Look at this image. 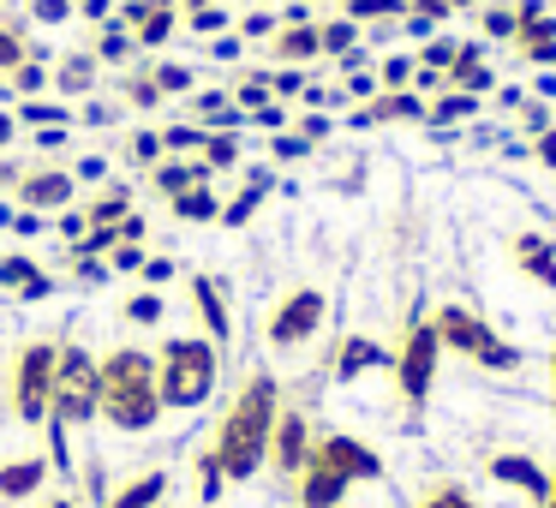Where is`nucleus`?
I'll return each mask as SVG.
<instances>
[{
    "mask_svg": "<svg viewBox=\"0 0 556 508\" xmlns=\"http://www.w3.org/2000/svg\"><path fill=\"white\" fill-rule=\"evenodd\" d=\"M281 419V383L269 371H252L240 383V395L228 401V412H222L216 436H210V455H216L222 479L245 484L257 467L269 460V431H276Z\"/></svg>",
    "mask_w": 556,
    "mask_h": 508,
    "instance_id": "f257e3e1",
    "label": "nucleus"
},
{
    "mask_svg": "<svg viewBox=\"0 0 556 508\" xmlns=\"http://www.w3.org/2000/svg\"><path fill=\"white\" fill-rule=\"evenodd\" d=\"M102 371V407L97 419H109L121 436H144L162 424V389H156V353L132 347V341H121V347H109L97 359Z\"/></svg>",
    "mask_w": 556,
    "mask_h": 508,
    "instance_id": "f03ea898",
    "label": "nucleus"
},
{
    "mask_svg": "<svg viewBox=\"0 0 556 508\" xmlns=\"http://www.w3.org/2000/svg\"><path fill=\"white\" fill-rule=\"evenodd\" d=\"M222 383V347L210 335H168L156 347V389L168 412H198Z\"/></svg>",
    "mask_w": 556,
    "mask_h": 508,
    "instance_id": "7ed1b4c3",
    "label": "nucleus"
},
{
    "mask_svg": "<svg viewBox=\"0 0 556 508\" xmlns=\"http://www.w3.org/2000/svg\"><path fill=\"white\" fill-rule=\"evenodd\" d=\"M97 407H102L97 353H90L85 341H61V353H54L49 424H61V431H85V424H97Z\"/></svg>",
    "mask_w": 556,
    "mask_h": 508,
    "instance_id": "20e7f679",
    "label": "nucleus"
},
{
    "mask_svg": "<svg viewBox=\"0 0 556 508\" xmlns=\"http://www.w3.org/2000/svg\"><path fill=\"white\" fill-rule=\"evenodd\" d=\"M54 341H25L7 371V407L18 424H49V395H54Z\"/></svg>",
    "mask_w": 556,
    "mask_h": 508,
    "instance_id": "39448f33",
    "label": "nucleus"
},
{
    "mask_svg": "<svg viewBox=\"0 0 556 508\" xmlns=\"http://www.w3.org/2000/svg\"><path fill=\"white\" fill-rule=\"evenodd\" d=\"M78 204V180L66 162H42V168H25L13 180V209H30V216L54 221L61 209Z\"/></svg>",
    "mask_w": 556,
    "mask_h": 508,
    "instance_id": "423d86ee",
    "label": "nucleus"
},
{
    "mask_svg": "<svg viewBox=\"0 0 556 508\" xmlns=\"http://www.w3.org/2000/svg\"><path fill=\"white\" fill-rule=\"evenodd\" d=\"M324 312H329V300L317 288H293L288 300L276 305V312H269V347L276 353H293V347H305V341L317 335V329H324Z\"/></svg>",
    "mask_w": 556,
    "mask_h": 508,
    "instance_id": "0eeeda50",
    "label": "nucleus"
},
{
    "mask_svg": "<svg viewBox=\"0 0 556 508\" xmlns=\"http://www.w3.org/2000/svg\"><path fill=\"white\" fill-rule=\"evenodd\" d=\"M431 329H437V341H443V347L467 353V359H479V365H515V347H503V341H496L472 312H460V305L437 312V323H431Z\"/></svg>",
    "mask_w": 556,
    "mask_h": 508,
    "instance_id": "6e6552de",
    "label": "nucleus"
},
{
    "mask_svg": "<svg viewBox=\"0 0 556 508\" xmlns=\"http://www.w3.org/2000/svg\"><path fill=\"white\" fill-rule=\"evenodd\" d=\"M437 329L431 323H413L407 341H401V359H395V377H401V395L419 407L425 395H431V377H437Z\"/></svg>",
    "mask_w": 556,
    "mask_h": 508,
    "instance_id": "1a4fd4ad",
    "label": "nucleus"
},
{
    "mask_svg": "<svg viewBox=\"0 0 556 508\" xmlns=\"http://www.w3.org/2000/svg\"><path fill=\"white\" fill-rule=\"evenodd\" d=\"M305 455H312V424H305V412L281 407L276 431H269V467H276L281 479H300Z\"/></svg>",
    "mask_w": 556,
    "mask_h": 508,
    "instance_id": "9d476101",
    "label": "nucleus"
},
{
    "mask_svg": "<svg viewBox=\"0 0 556 508\" xmlns=\"http://www.w3.org/2000/svg\"><path fill=\"white\" fill-rule=\"evenodd\" d=\"M54 479V460L49 455H13V460H0V503L13 508V503H30V496H42Z\"/></svg>",
    "mask_w": 556,
    "mask_h": 508,
    "instance_id": "9b49d317",
    "label": "nucleus"
},
{
    "mask_svg": "<svg viewBox=\"0 0 556 508\" xmlns=\"http://www.w3.org/2000/svg\"><path fill=\"white\" fill-rule=\"evenodd\" d=\"M97 85H102V61H97L90 49L61 54V61H54V73H49V97H61V102L97 97Z\"/></svg>",
    "mask_w": 556,
    "mask_h": 508,
    "instance_id": "f8f14e48",
    "label": "nucleus"
},
{
    "mask_svg": "<svg viewBox=\"0 0 556 508\" xmlns=\"http://www.w3.org/2000/svg\"><path fill=\"white\" fill-rule=\"evenodd\" d=\"M312 455H324V460H329V467H336L348 484L377 479V472H383V460H377L371 448L359 443V436H341V431H336V436H317V443H312Z\"/></svg>",
    "mask_w": 556,
    "mask_h": 508,
    "instance_id": "ddd939ff",
    "label": "nucleus"
},
{
    "mask_svg": "<svg viewBox=\"0 0 556 508\" xmlns=\"http://www.w3.org/2000/svg\"><path fill=\"white\" fill-rule=\"evenodd\" d=\"M0 288L13 293V300L37 305V300H49V293H54V276L37 264V257H25V252H7V257H0Z\"/></svg>",
    "mask_w": 556,
    "mask_h": 508,
    "instance_id": "4468645a",
    "label": "nucleus"
},
{
    "mask_svg": "<svg viewBox=\"0 0 556 508\" xmlns=\"http://www.w3.org/2000/svg\"><path fill=\"white\" fill-rule=\"evenodd\" d=\"M293 484H300V508H341V496H348V479H341L324 455H305V467Z\"/></svg>",
    "mask_w": 556,
    "mask_h": 508,
    "instance_id": "2eb2a0df",
    "label": "nucleus"
},
{
    "mask_svg": "<svg viewBox=\"0 0 556 508\" xmlns=\"http://www.w3.org/2000/svg\"><path fill=\"white\" fill-rule=\"evenodd\" d=\"M186 293H192V312H198V323H204V335L222 347V341L233 335V317H228V300H222L216 276H192V281H186Z\"/></svg>",
    "mask_w": 556,
    "mask_h": 508,
    "instance_id": "dca6fc26",
    "label": "nucleus"
},
{
    "mask_svg": "<svg viewBox=\"0 0 556 508\" xmlns=\"http://www.w3.org/2000/svg\"><path fill=\"white\" fill-rule=\"evenodd\" d=\"M162 503H168V472H162V467H144V472H132V479L114 484L102 508H162Z\"/></svg>",
    "mask_w": 556,
    "mask_h": 508,
    "instance_id": "f3484780",
    "label": "nucleus"
},
{
    "mask_svg": "<svg viewBox=\"0 0 556 508\" xmlns=\"http://www.w3.org/2000/svg\"><path fill=\"white\" fill-rule=\"evenodd\" d=\"M78 209L90 216V228H114V221H126L138 209V198L126 180H102V186H90V204H78Z\"/></svg>",
    "mask_w": 556,
    "mask_h": 508,
    "instance_id": "a211bd4d",
    "label": "nucleus"
},
{
    "mask_svg": "<svg viewBox=\"0 0 556 508\" xmlns=\"http://www.w3.org/2000/svg\"><path fill=\"white\" fill-rule=\"evenodd\" d=\"M49 73H54V61L42 49H30L25 61L13 66V73L0 78V97L7 102H25V97H49Z\"/></svg>",
    "mask_w": 556,
    "mask_h": 508,
    "instance_id": "6ab92c4d",
    "label": "nucleus"
},
{
    "mask_svg": "<svg viewBox=\"0 0 556 508\" xmlns=\"http://www.w3.org/2000/svg\"><path fill=\"white\" fill-rule=\"evenodd\" d=\"M186 114H192L204 132H240V126H245V114L233 109V97H222V90H198Z\"/></svg>",
    "mask_w": 556,
    "mask_h": 508,
    "instance_id": "aec40b11",
    "label": "nucleus"
},
{
    "mask_svg": "<svg viewBox=\"0 0 556 508\" xmlns=\"http://www.w3.org/2000/svg\"><path fill=\"white\" fill-rule=\"evenodd\" d=\"M210 180V168H204V162H198V156H162L156 162V168H150V186H156V192L162 198H174V192H192V186H204Z\"/></svg>",
    "mask_w": 556,
    "mask_h": 508,
    "instance_id": "412c9836",
    "label": "nucleus"
},
{
    "mask_svg": "<svg viewBox=\"0 0 556 508\" xmlns=\"http://www.w3.org/2000/svg\"><path fill=\"white\" fill-rule=\"evenodd\" d=\"M90 54H97L102 66H132L138 61V37L121 25V18H109V25L90 30Z\"/></svg>",
    "mask_w": 556,
    "mask_h": 508,
    "instance_id": "4be33fe9",
    "label": "nucleus"
},
{
    "mask_svg": "<svg viewBox=\"0 0 556 508\" xmlns=\"http://www.w3.org/2000/svg\"><path fill=\"white\" fill-rule=\"evenodd\" d=\"M13 120L18 126H78V109L73 102H61V97H25V102H13Z\"/></svg>",
    "mask_w": 556,
    "mask_h": 508,
    "instance_id": "5701e85b",
    "label": "nucleus"
},
{
    "mask_svg": "<svg viewBox=\"0 0 556 508\" xmlns=\"http://www.w3.org/2000/svg\"><path fill=\"white\" fill-rule=\"evenodd\" d=\"M317 54H324V37H317L312 18L276 30V61H317Z\"/></svg>",
    "mask_w": 556,
    "mask_h": 508,
    "instance_id": "b1692460",
    "label": "nucleus"
},
{
    "mask_svg": "<svg viewBox=\"0 0 556 508\" xmlns=\"http://www.w3.org/2000/svg\"><path fill=\"white\" fill-rule=\"evenodd\" d=\"M174 30H180V13H174V7H156V0H150V7H144V18L132 25L138 54H144V49H162V42H168Z\"/></svg>",
    "mask_w": 556,
    "mask_h": 508,
    "instance_id": "393cba45",
    "label": "nucleus"
},
{
    "mask_svg": "<svg viewBox=\"0 0 556 508\" xmlns=\"http://www.w3.org/2000/svg\"><path fill=\"white\" fill-rule=\"evenodd\" d=\"M168 209H174V221H222V198L210 192V180L192 186V192H174Z\"/></svg>",
    "mask_w": 556,
    "mask_h": 508,
    "instance_id": "a878e982",
    "label": "nucleus"
},
{
    "mask_svg": "<svg viewBox=\"0 0 556 508\" xmlns=\"http://www.w3.org/2000/svg\"><path fill=\"white\" fill-rule=\"evenodd\" d=\"M121 102H126V109H162V85H156V73H150V61L144 66H126Z\"/></svg>",
    "mask_w": 556,
    "mask_h": 508,
    "instance_id": "bb28decb",
    "label": "nucleus"
},
{
    "mask_svg": "<svg viewBox=\"0 0 556 508\" xmlns=\"http://www.w3.org/2000/svg\"><path fill=\"white\" fill-rule=\"evenodd\" d=\"M371 365H383V347H377V341H365V335L341 341V353H336V377H359V371H371Z\"/></svg>",
    "mask_w": 556,
    "mask_h": 508,
    "instance_id": "cd10ccee",
    "label": "nucleus"
},
{
    "mask_svg": "<svg viewBox=\"0 0 556 508\" xmlns=\"http://www.w3.org/2000/svg\"><path fill=\"white\" fill-rule=\"evenodd\" d=\"M198 162H204L210 174H216V168H233V162H240V132H204Z\"/></svg>",
    "mask_w": 556,
    "mask_h": 508,
    "instance_id": "c85d7f7f",
    "label": "nucleus"
},
{
    "mask_svg": "<svg viewBox=\"0 0 556 508\" xmlns=\"http://www.w3.org/2000/svg\"><path fill=\"white\" fill-rule=\"evenodd\" d=\"M150 73H156L162 97H186V90L198 85V73H192V66H180V61H150Z\"/></svg>",
    "mask_w": 556,
    "mask_h": 508,
    "instance_id": "c756f323",
    "label": "nucleus"
},
{
    "mask_svg": "<svg viewBox=\"0 0 556 508\" xmlns=\"http://www.w3.org/2000/svg\"><path fill=\"white\" fill-rule=\"evenodd\" d=\"M162 156H168V150H162V132H156V126H144V132H132V144H126V162H138V168L150 174Z\"/></svg>",
    "mask_w": 556,
    "mask_h": 508,
    "instance_id": "7c9ffc66",
    "label": "nucleus"
},
{
    "mask_svg": "<svg viewBox=\"0 0 556 508\" xmlns=\"http://www.w3.org/2000/svg\"><path fill=\"white\" fill-rule=\"evenodd\" d=\"M491 472H496V479H515L520 491H532V496H544V479H539V467H532V460H520V455H503Z\"/></svg>",
    "mask_w": 556,
    "mask_h": 508,
    "instance_id": "2f4dec72",
    "label": "nucleus"
},
{
    "mask_svg": "<svg viewBox=\"0 0 556 508\" xmlns=\"http://www.w3.org/2000/svg\"><path fill=\"white\" fill-rule=\"evenodd\" d=\"M25 54H30V37L13 25V18H7V25H0V78L13 73V66L25 61Z\"/></svg>",
    "mask_w": 556,
    "mask_h": 508,
    "instance_id": "473e14b6",
    "label": "nucleus"
},
{
    "mask_svg": "<svg viewBox=\"0 0 556 508\" xmlns=\"http://www.w3.org/2000/svg\"><path fill=\"white\" fill-rule=\"evenodd\" d=\"M162 312H168V305H162L156 288H138L132 300H126V323H162Z\"/></svg>",
    "mask_w": 556,
    "mask_h": 508,
    "instance_id": "72a5a7b5",
    "label": "nucleus"
},
{
    "mask_svg": "<svg viewBox=\"0 0 556 508\" xmlns=\"http://www.w3.org/2000/svg\"><path fill=\"white\" fill-rule=\"evenodd\" d=\"M520 264H527L539 281H551V288H556V257H551V245H544V240H520Z\"/></svg>",
    "mask_w": 556,
    "mask_h": 508,
    "instance_id": "f704fd0d",
    "label": "nucleus"
},
{
    "mask_svg": "<svg viewBox=\"0 0 556 508\" xmlns=\"http://www.w3.org/2000/svg\"><path fill=\"white\" fill-rule=\"evenodd\" d=\"M198 144H204V126L198 120H180V126L162 132V150H168V156H186V150H198Z\"/></svg>",
    "mask_w": 556,
    "mask_h": 508,
    "instance_id": "c9c22d12",
    "label": "nucleus"
},
{
    "mask_svg": "<svg viewBox=\"0 0 556 508\" xmlns=\"http://www.w3.org/2000/svg\"><path fill=\"white\" fill-rule=\"evenodd\" d=\"M192 484H198V503H216V491H222V467H216V455H198V467H192Z\"/></svg>",
    "mask_w": 556,
    "mask_h": 508,
    "instance_id": "e433bc0d",
    "label": "nucleus"
},
{
    "mask_svg": "<svg viewBox=\"0 0 556 508\" xmlns=\"http://www.w3.org/2000/svg\"><path fill=\"white\" fill-rule=\"evenodd\" d=\"M30 18L37 25H66V18H78L73 0H30Z\"/></svg>",
    "mask_w": 556,
    "mask_h": 508,
    "instance_id": "4c0bfd02",
    "label": "nucleus"
},
{
    "mask_svg": "<svg viewBox=\"0 0 556 508\" xmlns=\"http://www.w3.org/2000/svg\"><path fill=\"white\" fill-rule=\"evenodd\" d=\"M54 233H61V240L66 245H78V240H85V233H90V216H85V209H61V216H54Z\"/></svg>",
    "mask_w": 556,
    "mask_h": 508,
    "instance_id": "58836bf2",
    "label": "nucleus"
},
{
    "mask_svg": "<svg viewBox=\"0 0 556 508\" xmlns=\"http://www.w3.org/2000/svg\"><path fill=\"white\" fill-rule=\"evenodd\" d=\"M144 240H121V245H114V252H109V269H121V276H126V269H144Z\"/></svg>",
    "mask_w": 556,
    "mask_h": 508,
    "instance_id": "ea45409f",
    "label": "nucleus"
},
{
    "mask_svg": "<svg viewBox=\"0 0 556 508\" xmlns=\"http://www.w3.org/2000/svg\"><path fill=\"white\" fill-rule=\"evenodd\" d=\"M257 198H264V186H252V180H245V192L233 198L228 209H222V221H228V228H240V221H245V216H252V209H257Z\"/></svg>",
    "mask_w": 556,
    "mask_h": 508,
    "instance_id": "a19ab883",
    "label": "nucleus"
},
{
    "mask_svg": "<svg viewBox=\"0 0 556 508\" xmlns=\"http://www.w3.org/2000/svg\"><path fill=\"white\" fill-rule=\"evenodd\" d=\"M389 13H401V0H348L353 25H365V18H389Z\"/></svg>",
    "mask_w": 556,
    "mask_h": 508,
    "instance_id": "79ce46f5",
    "label": "nucleus"
},
{
    "mask_svg": "<svg viewBox=\"0 0 556 508\" xmlns=\"http://www.w3.org/2000/svg\"><path fill=\"white\" fill-rule=\"evenodd\" d=\"M114 120H121V109H114V102L85 97V109H78V126H114Z\"/></svg>",
    "mask_w": 556,
    "mask_h": 508,
    "instance_id": "37998d69",
    "label": "nucleus"
},
{
    "mask_svg": "<svg viewBox=\"0 0 556 508\" xmlns=\"http://www.w3.org/2000/svg\"><path fill=\"white\" fill-rule=\"evenodd\" d=\"M180 25H186V30H198V37H216V30L228 25V13H222V7H204V13H186Z\"/></svg>",
    "mask_w": 556,
    "mask_h": 508,
    "instance_id": "c03bdc74",
    "label": "nucleus"
},
{
    "mask_svg": "<svg viewBox=\"0 0 556 508\" xmlns=\"http://www.w3.org/2000/svg\"><path fill=\"white\" fill-rule=\"evenodd\" d=\"M109 491H114V484H109V472H102V460H85V496H90V503H109Z\"/></svg>",
    "mask_w": 556,
    "mask_h": 508,
    "instance_id": "a18cd8bd",
    "label": "nucleus"
},
{
    "mask_svg": "<svg viewBox=\"0 0 556 508\" xmlns=\"http://www.w3.org/2000/svg\"><path fill=\"white\" fill-rule=\"evenodd\" d=\"M401 114H419V97H401V90H395V97H383L371 109V120H401Z\"/></svg>",
    "mask_w": 556,
    "mask_h": 508,
    "instance_id": "49530a36",
    "label": "nucleus"
},
{
    "mask_svg": "<svg viewBox=\"0 0 556 508\" xmlns=\"http://www.w3.org/2000/svg\"><path fill=\"white\" fill-rule=\"evenodd\" d=\"M317 37H324V54H353V18L348 25H324Z\"/></svg>",
    "mask_w": 556,
    "mask_h": 508,
    "instance_id": "de8ad7c7",
    "label": "nucleus"
},
{
    "mask_svg": "<svg viewBox=\"0 0 556 508\" xmlns=\"http://www.w3.org/2000/svg\"><path fill=\"white\" fill-rule=\"evenodd\" d=\"M73 180H78V186H102V180H109V156H85V162H73Z\"/></svg>",
    "mask_w": 556,
    "mask_h": 508,
    "instance_id": "09e8293b",
    "label": "nucleus"
},
{
    "mask_svg": "<svg viewBox=\"0 0 556 508\" xmlns=\"http://www.w3.org/2000/svg\"><path fill=\"white\" fill-rule=\"evenodd\" d=\"M419 508H472V496H460L455 484H437V491H425Z\"/></svg>",
    "mask_w": 556,
    "mask_h": 508,
    "instance_id": "8fccbe9b",
    "label": "nucleus"
},
{
    "mask_svg": "<svg viewBox=\"0 0 556 508\" xmlns=\"http://www.w3.org/2000/svg\"><path fill=\"white\" fill-rule=\"evenodd\" d=\"M114 7H121V0H78V18L97 30V25H109V18H114Z\"/></svg>",
    "mask_w": 556,
    "mask_h": 508,
    "instance_id": "3c124183",
    "label": "nucleus"
},
{
    "mask_svg": "<svg viewBox=\"0 0 556 508\" xmlns=\"http://www.w3.org/2000/svg\"><path fill=\"white\" fill-rule=\"evenodd\" d=\"M281 120H288V114H281V102H264V109H252V114H245V126H264V132H276Z\"/></svg>",
    "mask_w": 556,
    "mask_h": 508,
    "instance_id": "603ef678",
    "label": "nucleus"
},
{
    "mask_svg": "<svg viewBox=\"0 0 556 508\" xmlns=\"http://www.w3.org/2000/svg\"><path fill=\"white\" fill-rule=\"evenodd\" d=\"M138 276H144V288H162V281H174V264H168V257H144Z\"/></svg>",
    "mask_w": 556,
    "mask_h": 508,
    "instance_id": "864d4df0",
    "label": "nucleus"
},
{
    "mask_svg": "<svg viewBox=\"0 0 556 508\" xmlns=\"http://www.w3.org/2000/svg\"><path fill=\"white\" fill-rule=\"evenodd\" d=\"M240 37H276V18H269V13H252V18L240 25Z\"/></svg>",
    "mask_w": 556,
    "mask_h": 508,
    "instance_id": "5fc2aeb1",
    "label": "nucleus"
},
{
    "mask_svg": "<svg viewBox=\"0 0 556 508\" xmlns=\"http://www.w3.org/2000/svg\"><path fill=\"white\" fill-rule=\"evenodd\" d=\"M18 144V120H13V109H0V156Z\"/></svg>",
    "mask_w": 556,
    "mask_h": 508,
    "instance_id": "6e6d98bb",
    "label": "nucleus"
},
{
    "mask_svg": "<svg viewBox=\"0 0 556 508\" xmlns=\"http://www.w3.org/2000/svg\"><path fill=\"white\" fill-rule=\"evenodd\" d=\"M7 228H13V233H42L49 221H42V216H30V209H13V221H7Z\"/></svg>",
    "mask_w": 556,
    "mask_h": 508,
    "instance_id": "4d7b16f0",
    "label": "nucleus"
},
{
    "mask_svg": "<svg viewBox=\"0 0 556 508\" xmlns=\"http://www.w3.org/2000/svg\"><path fill=\"white\" fill-rule=\"evenodd\" d=\"M467 109H472L467 97H443V102H437V120H455V114H467Z\"/></svg>",
    "mask_w": 556,
    "mask_h": 508,
    "instance_id": "13d9d810",
    "label": "nucleus"
},
{
    "mask_svg": "<svg viewBox=\"0 0 556 508\" xmlns=\"http://www.w3.org/2000/svg\"><path fill=\"white\" fill-rule=\"evenodd\" d=\"M37 508H85V503L73 491H54V496H37Z\"/></svg>",
    "mask_w": 556,
    "mask_h": 508,
    "instance_id": "bf43d9fd",
    "label": "nucleus"
},
{
    "mask_svg": "<svg viewBox=\"0 0 556 508\" xmlns=\"http://www.w3.org/2000/svg\"><path fill=\"white\" fill-rule=\"evenodd\" d=\"M276 156H281V162L305 156V138H276Z\"/></svg>",
    "mask_w": 556,
    "mask_h": 508,
    "instance_id": "052dcab7",
    "label": "nucleus"
},
{
    "mask_svg": "<svg viewBox=\"0 0 556 508\" xmlns=\"http://www.w3.org/2000/svg\"><path fill=\"white\" fill-rule=\"evenodd\" d=\"M18 174H25V168H18L13 156H0V192H13V180H18Z\"/></svg>",
    "mask_w": 556,
    "mask_h": 508,
    "instance_id": "680f3d73",
    "label": "nucleus"
},
{
    "mask_svg": "<svg viewBox=\"0 0 556 508\" xmlns=\"http://www.w3.org/2000/svg\"><path fill=\"white\" fill-rule=\"evenodd\" d=\"M383 85H407V61H389L383 66Z\"/></svg>",
    "mask_w": 556,
    "mask_h": 508,
    "instance_id": "e2e57ef3",
    "label": "nucleus"
},
{
    "mask_svg": "<svg viewBox=\"0 0 556 508\" xmlns=\"http://www.w3.org/2000/svg\"><path fill=\"white\" fill-rule=\"evenodd\" d=\"M204 7H216V0H180V18L186 13H204Z\"/></svg>",
    "mask_w": 556,
    "mask_h": 508,
    "instance_id": "0e129e2a",
    "label": "nucleus"
},
{
    "mask_svg": "<svg viewBox=\"0 0 556 508\" xmlns=\"http://www.w3.org/2000/svg\"><path fill=\"white\" fill-rule=\"evenodd\" d=\"M544 508H556V484H544Z\"/></svg>",
    "mask_w": 556,
    "mask_h": 508,
    "instance_id": "69168bd1",
    "label": "nucleus"
},
{
    "mask_svg": "<svg viewBox=\"0 0 556 508\" xmlns=\"http://www.w3.org/2000/svg\"><path fill=\"white\" fill-rule=\"evenodd\" d=\"M156 7H174V13H180V0H156Z\"/></svg>",
    "mask_w": 556,
    "mask_h": 508,
    "instance_id": "338daca9",
    "label": "nucleus"
},
{
    "mask_svg": "<svg viewBox=\"0 0 556 508\" xmlns=\"http://www.w3.org/2000/svg\"><path fill=\"white\" fill-rule=\"evenodd\" d=\"M300 7H305V0H300Z\"/></svg>",
    "mask_w": 556,
    "mask_h": 508,
    "instance_id": "774afa93",
    "label": "nucleus"
}]
</instances>
